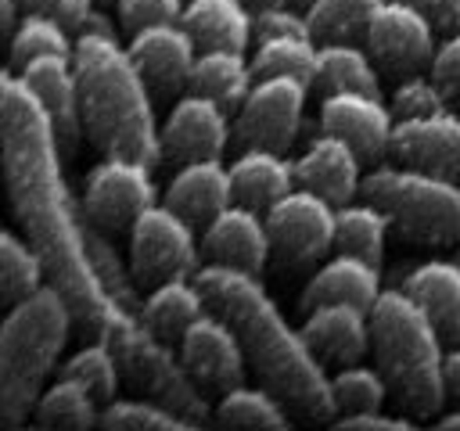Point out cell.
I'll return each mask as SVG.
<instances>
[{"mask_svg":"<svg viewBox=\"0 0 460 431\" xmlns=\"http://www.w3.org/2000/svg\"><path fill=\"white\" fill-rule=\"evenodd\" d=\"M0 144L4 180L22 233L40 248L47 280L65 291L75 323L97 334L115 302L86 244V212L83 205L75 208L65 183V151L58 144L54 122L36 90L14 68L0 79Z\"/></svg>","mask_w":460,"mask_h":431,"instance_id":"1","label":"cell"},{"mask_svg":"<svg viewBox=\"0 0 460 431\" xmlns=\"http://www.w3.org/2000/svg\"><path fill=\"white\" fill-rule=\"evenodd\" d=\"M194 280L201 284L208 309L223 312L234 323L248 352V366L266 388H273L295 413L309 420H331L338 413L323 359L313 352L305 330L291 327L284 309L262 287L259 273L223 262H201L194 269Z\"/></svg>","mask_w":460,"mask_h":431,"instance_id":"2","label":"cell"},{"mask_svg":"<svg viewBox=\"0 0 460 431\" xmlns=\"http://www.w3.org/2000/svg\"><path fill=\"white\" fill-rule=\"evenodd\" d=\"M72 61L79 72L83 122L90 140L104 154H129L158 165L162 126L155 122V93L129 47H122L115 32H79Z\"/></svg>","mask_w":460,"mask_h":431,"instance_id":"3","label":"cell"},{"mask_svg":"<svg viewBox=\"0 0 460 431\" xmlns=\"http://www.w3.org/2000/svg\"><path fill=\"white\" fill-rule=\"evenodd\" d=\"M446 338L424 305L399 284L370 305V348L392 399L410 417H435L446 395Z\"/></svg>","mask_w":460,"mask_h":431,"instance_id":"4","label":"cell"},{"mask_svg":"<svg viewBox=\"0 0 460 431\" xmlns=\"http://www.w3.org/2000/svg\"><path fill=\"white\" fill-rule=\"evenodd\" d=\"M72 323L75 312L50 280L7 305L0 323V420L7 427H18L36 409Z\"/></svg>","mask_w":460,"mask_h":431,"instance_id":"5","label":"cell"},{"mask_svg":"<svg viewBox=\"0 0 460 431\" xmlns=\"http://www.w3.org/2000/svg\"><path fill=\"white\" fill-rule=\"evenodd\" d=\"M97 338H104L115 348V356L122 363V377L133 388H140L144 395L172 406L176 413L190 417L194 424H201L208 417L205 391L194 381V374L187 370V363L180 356V345L172 348V341L158 338L137 309H126V305L115 302V309L108 312Z\"/></svg>","mask_w":460,"mask_h":431,"instance_id":"6","label":"cell"},{"mask_svg":"<svg viewBox=\"0 0 460 431\" xmlns=\"http://www.w3.org/2000/svg\"><path fill=\"white\" fill-rule=\"evenodd\" d=\"M359 198L374 201L388 223L417 244H460V183L420 165H377L363 176Z\"/></svg>","mask_w":460,"mask_h":431,"instance_id":"7","label":"cell"},{"mask_svg":"<svg viewBox=\"0 0 460 431\" xmlns=\"http://www.w3.org/2000/svg\"><path fill=\"white\" fill-rule=\"evenodd\" d=\"M129 266L144 287L169 277H194L201 266L198 226L169 201L147 205L129 226Z\"/></svg>","mask_w":460,"mask_h":431,"instance_id":"8","label":"cell"},{"mask_svg":"<svg viewBox=\"0 0 460 431\" xmlns=\"http://www.w3.org/2000/svg\"><path fill=\"white\" fill-rule=\"evenodd\" d=\"M158 201V187L151 176V162L129 158V154H104L86 176L83 187V212L90 223H97L104 233H122L133 226V219Z\"/></svg>","mask_w":460,"mask_h":431,"instance_id":"9","label":"cell"},{"mask_svg":"<svg viewBox=\"0 0 460 431\" xmlns=\"http://www.w3.org/2000/svg\"><path fill=\"white\" fill-rule=\"evenodd\" d=\"M273 259L280 266H309L334 248L338 205L309 187H291L266 212Z\"/></svg>","mask_w":460,"mask_h":431,"instance_id":"10","label":"cell"},{"mask_svg":"<svg viewBox=\"0 0 460 431\" xmlns=\"http://www.w3.org/2000/svg\"><path fill=\"white\" fill-rule=\"evenodd\" d=\"M309 86L291 75H259L241 108L234 111V144L237 147H273L288 151L298 136L305 115Z\"/></svg>","mask_w":460,"mask_h":431,"instance_id":"11","label":"cell"},{"mask_svg":"<svg viewBox=\"0 0 460 431\" xmlns=\"http://www.w3.org/2000/svg\"><path fill=\"white\" fill-rule=\"evenodd\" d=\"M367 50L392 75H413L431 65L438 43L428 14L410 0H385L367 29Z\"/></svg>","mask_w":460,"mask_h":431,"instance_id":"12","label":"cell"},{"mask_svg":"<svg viewBox=\"0 0 460 431\" xmlns=\"http://www.w3.org/2000/svg\"><path fill=\"white\" fill-rule=\"evenodd\" d=\"M230 140H234L230 111L219 101L194 90L176 97V104L162 122V158L176 165L198 158H223Z\"/></svg>","mask_w":460,"mask_h":431,"instance_id":"13","label":"cell"},{"mask_svg":"<svg viewBox=\"0 0 460 431\" xmlns=\"http://www.w3.org/2000/svg\"><path fill=\"white\" fill-rule=\"evenodd\" d=\"M180 356L205 391H226L234 384H244L248 352L234 323L216 309L187 327V334L180 338Z\"/></svg>","mask_w":460,"mask_h":431,"instance_id":"14","label":"cell"},{"mask_svg":"<svg viewBox=\"0 0 460 431\" xmlns=\"http://www.w3.org/2000/svg\"><path fill=\"white\" fill-rule=\"evenodd\" d=\"M129 54L144 72L155 97H172L190 86V72L198 61V40L183 22H155L129 32Z\"/></svg>","mask_w":460,"mask_h":431,"instance_id":"15","label":"cell"},{"mask_svg":"<svg viewBox=\"0 0 460 431\" xmlns=\"http://www.w3.org/2000/svg\"><path fill=\"white\" fill-rule=\"evenodd\" d=\"M320 129L345 136L359 151L363 162H377V158L392 154L395 111L381 101V93L338 90V93H323Z\"/></svg>","mask_w":460,"mask_h":431,"instance_id":"16","label":"cell"},{"mask_svg":"<svg viewBox=\"0 0 460 431\" xmlns=\"http://www.w3.org/2000/svg\"><path fill=\"white\" fill-rule=\"evenodd\" d=\"M22 79L36 90V97L43 101L50 122H54V133H58V144L65 151V158H72L79 151V140L86 133V122H83V97H79V72H75V61L65 57V54H43V57H32L25 68H18Z\"/></svg>","mask_w":460,"mask_h":431,"instance_id":"17","label":"cell"},{"mask_svg":"<svg viewBox=\"0 0 460 431\" xmlns=\"http://www.w3.org/2000/svg\"><path fill=\"white\" fill-rule=\"evenodd\" d=\"M201 255L208 262L262 273V266L273 259L266 216L241 201L226 205L208 226H201Z\"/></svg>","mask_w":460,"mask_h":431,"instance_id":"18","label":"cell"},{"mask_svg":"<svg viewBox=\"0 0 460 431\" xmlns=\"http://www.w3.org/2000/svg\"><path fill=\"white\" fill-rule=\"evenodd\" d=\"M392 158L460 183V111L449 108L438 115L395 119Z\"/></svg>","mask_w":460,"mask_h":431,"instance_id":"19","label":"cell"},{"mask_svg":"<svg viewBox=\"0 0 460 431\" xmlns=\"http://www.w3.org/2000/svg\"><path fill=\"white\" fill-rule=\"evenodd\" d=\"M359 165H363V158L345 136L320 129L295 158V180H298V187H309V190L323 194L327 201L345 205L359 194V183H363Z\"/></svg>","mask_w":460,"mask_h":431,"instance_id":"20","label":"cell"},{"mask_svg":"<svg viewBox=\"0 0 460 431\" xmlns=\"http://www.w3.org/2000/svg\"><path fill=\"white\" fill-rule=\"evenodd\" d=\"M302 330L323 363H356L370 348V309L349 302H323L305 309Z\"/></svg>","mask_w":460,"mask_h":431,"instance_id":"21","label":"cell"},{"mask_svg":"<svg viewBox=\"0 0 460 431\" xmlns=\"http://www.w3.org/2000/svg\"><path fill=\"white\" fill-rule=\"evenodd\" d=\"M180 216H187L194 226H208L226 205H234V183H230V165L219 158H198L183 162L162 194Z\"/></svg>","mask_w":460,"mask_h":431,"instance_id":"22","label":"cell"},{"mask_svg":"<svg viewBox=\"0 0 460 431\" xmlns=\"http://www.w3.org/2000/svg\"><path fill=\"white\" fill-rule=\"evenodd\" d=\"M381 269L370 259L349 255V251H334L305 284L302 291V305H323V302H349V305H363L370 309L381 295Z\"/></svg>","mask_w":460,"mask_h":431,"instance_id":"23","label":"cell"},{"mask_svg":"<svg viewBox=\"0 0 460 431\" xmlns=\"http://www.w3.org/2000/svg\"><path fill=\"white\" fill-rule=\"evenodd\" d=\"M230 183H234V201L252 205L259 212H266L277 198L298 187L295 162L288 158V151H273V147H241V154L230 162Z\"/></svg>","mask_w":460,"mask_h":431,"instance_id":"24","label":"cell"},{"mask_svg":"<svg viewBox=\"0 0 460 431\" xmlns=\"http://www.w3.org/2000/svg\"><path fill=\"white\" fill-rule=\"evenodd\" d=\"M402 287L424 305V312L442 330L446 345H460V259H428L417 262Z\"/></svg>","mask_w":460,"mask_h":431,"instance_id":"25","label":"cell"},{"mask_svg":"<svg viewBox=\"0 0 460 431\" xmlns=\"http://www.w3.org/2000/svg\"><path fill=\"white\" fill-rule=\"evenodd\" d=\"M205 312H208V298L194 277H169L162 284H151V291L144 295V309H140L144 323L172 345H180L187 327L201 320Z\"/></svg>","mask_w":460,"mask_h":431,"instance_id":"26","label":"cell"},{"mask_svg":"<svg viewBox=\"0 0 460 431\" xmlns=\"http://www.w3.org/2000/svg\"><path fill=\"white\" fill-rule=\"evenodd\" d=\"M255 79L259 75L252 68V57H244V50H234V47H201L187 90L219 101L234 115L241 108V101L248 97V90L255 86Z\"/></svg>","mask_w":460,"mask_h":431,"instance_id":"27","label":"cell"},{"mask_svg":"<svg viewBox=\"0 0 460 431\" xmlns=\"http://www.w3.org/2000/svg\"><path fill=\"white\" fill-rule=\"evenodd\" d=\"M180 22L190 29L198 47L248 50L255 40V11L244 0H187Z\"/></svg>","mask_w":460,"mask_h":431,"instance_id":"28","label":"cell"},{"mask_svg":"<svg viewBox=\"0 0 460 431\" xmlns=\"http://www.w3.org/2000/svg\"><path fill=\"white\" fill-rule=\"evenodd\" d=\"M212 413L223 427H241V431H284L291 424L288 420V402L266 384H234V388H226Z\"/></svg>","mask_w":460,"mask_h":431,"instance_id":"29","label":"cell"},{"mask_svg":"<svg viewBox=\"0 0 460 431\" xmlns=\"http://www.w3.org/2000/svg\"><path fill=\"white\" fill-rule=\"evenodd\" d=\"M377 61L367 47H356V40H334L320 43V65H316V90L338 93V90H363L381 93L377 83Z\"/></svg>","mask_w":460,"mask_h":431,"instance_id":"30","label":"cell"},{"mask_svg":"<svg viewBox=\"0 0 460 431\" xmlns=\"http://www.w3.org/2000/svg\"><path fill=\"white\" fill-rule=\"evenodd\" d=\"M97 395L68 377V374H58V381H50L32 409L36 424L40 427H61V431H86L93 424H101V409H97Z\"/></svg>","mask_w":460,"mask_h":431,"instance_id":"31","label":"cell"},{"mask_svg":"<svg viewBox=\"0 0 460 431\" xmlns=\"http://www.w3.org/2000/svg\"><path fill=\"white\" fill-rule=\"evenodd\" d=\"M385 233H388V216L367 201V198H352L345 205H338V219H334V251H349L359 259H370L381 266L385 255Z\"/></svg>","mask_w":460,"mask_h":431,"instance_id":"32","label":"cell"},{"mask_svg":"<svg viewBox=\"0 0 460 431\" xmlns=\"http://www.w3.org/2000/svg\"><path fill=\"white\" fill-rule=\"evenodd\" d=\"M316 65H320V43L313 36H270L259 40L252 50L255 75H291L313 86Z\"/></svg>","mask_w":460,"mask_h":431,"instance_id":"33","label":"cell"},{"mask_svg":"<svg viewBox=\"0 0 460 431\" xmlns=\"http://www.w3.org/2000/svg\"><path fill=\"white\" fill-rule=\"evenodd\" d=\"M40 284H47V262L40 248L14 230L0 233V298L14 305L18 298L32 295Z\"/></svg>","mask_w":460,"mask_h":431,"instance_id":"34","label":"cell"},{"mask_svg":"<svg viewBox=\"0 0 460 431\" xmlns=\"http://www.w3.org/2000/svg\"><path fill=\"white\" fill-rule=\"evenodd\" d=\"M43 54L72 57L75 54V40L68 36V25L61 18L43 14V11H25L22 22L11 32V68L18 72L32 57H43Z\"/></svg>","mask_w":460,"mask_h":431,"instance_id":"35","label":"cell"},{"mask_svg":"<svg viewBox=\"0 0 460 431\" xmlns=\"http://www.w3.org/2000/svg\"><path fill=\"white\" fill-rule=\"evenodd\" d=\"M385 0H313L305 7L309 29L316 43H334V40H359L367 36L377 7Z\"/></svg>","mask_w":460,"mask_h":431,"instance_id":"36","label":"cell"},{"mask_svg":"<svg viewBox=\"0 0 460 431\" xmlns=\"http://www.w3.org/2000/svg\"><path fill=\"white\" fill-rule=\"evenodd\" d=\"M101 427L111 431H187L198 427L190 417L176 413L158 399H111L101 409Z\"/></svg>","mask_w":460,"mask_h":431,"instance_id":"37","label":"cell"},{"mask_svg":"<svg viewBox=\"0 0 460 431\" xmlns=\"http://www.w3.org/2000/svg\"><path fill=\"white\" fill-rule=\"evenodd\" d=\"M331 391H334V406L338 413H367V409H381L385 399L392 395L381 366H367V363H341L331 374Z\"/></svg>","mask_w":460,"mask_h":431,"instance_id":"38","label":"cell"},{"mask_svg":"<svg viewBox=\"0 0 460 431\" xmlns=\"http://www.w3.org/2000/svg\"><path fill=\"white\" fill-rule=\"evenodd\" d=\"M61 374L83 381L101 402H111L115 391H119V381H122V363H119L115 348H111L104 338H97V341L83 345L79 352H72V356L65 359Z\"/></svg>","mask_w":460,"mask_h":431,"instance_id":"39","label":"cell"},{"mask_svg":"<svg viewBox=\"0 0 460 431\" xmlns=\"http://www.w3.org/2000/svg\"><path fill=\"white\" fill-rule=\"evenodd\" d=\"M449 97L442 93V86L431 79V75H406L395 93H392V111L395 119H420V115H438V111H449Z\"/></svg>","mask_w":460,"mask_h":431,"instance_id":"40","label":"cell"},{"mask_svg":"<svg viewBox=\"0 0 460 431\" xmlns=\"http://www.w3.org/2000/svg\"><path fill=\"white\" fill-rule=\"evenodd\" d=\"M187 0H119V22L122 29L137 32L155 22H180Z\"/></svg>","mask_w":460,"mask_h":431,"instance_id":"41","label":"cell"},{"mask_svg":"<svg viewBox=\"0 0 460 431\" xmlns=\"http://www.w3.org/2000/svg\"><path fill=\"white\" fill-rule=\"evenodd\" d=\"M270 36H313L305 11H295L291 4L255 11V43L270 40Z\"/></svg>","mask_w":460,"mask_h":431,"instance_id":"42","label":"cell"},{"mask_svg":"<svg viewBox=\"0 0 460 431\" xmlns=\"http://www.w3.org/2000/svg\"><path fill=\"white\" fill-rule=\"evenodd\" d=\"M428 68H431L428 75L442 86V93L449 97V104L460 108V32H453V36H446L438 43V50H435V57H431Z\"/></svg>","mask_w":460,"mask_h":431,"instance_id":"43","label":"cell"},{"mask_svg":"<svg viewBox=\"0 0 460 431\" xmlns=\"http://www.w3.org/2000/svg\"><path fill=\"white\" fill-rule=\"evenodd\" d=\"M338 427L341 431H413V420L392 417L381 409H367V413H341Z\"/></svg>","mask_w":460,"mask_h":431,"instance_id":"44","label":"cell"},{"mask_svg":"<svg viewBox=\"0 0 460 431\" xmlns=\"http://www.w3.org/2000/svg\"><path fill=\"white\" fill-rule=\"evenodd\" d=\"M25 4V11H43V14H54V18H61L68 29H83V22L90 18V11H93V0H22Z\"/></svg>","mask_w":460,"mask_h":431,"instance_id":"45","label":"cell"},{"mask_svg":"<svg viewBox=\"0 0 460 431\" xmlns=\"http://www.w3.org/2000/svg\"><path fill=\"white\" fill-rule=\"evenodd\" d=\"M410 4H417L428 14L435 32H442V36L460 32V0H410Z\"/></svg>","mask_w":460,"mask_h":431,"instance_id":"46","label":"cell"},{"mask_svg":"<svg viewBox=\"0 0 460 431\" xmlns=\"http://www.w3.org/2000/svg\"><path fill=\"white\" fill-rule=\"evenodd\" d=\"M446 395L460 402V345L446 348Z\"/></svg>","mask_w":460,"mask_h":431,"instance_id":"47","label":"cell"},{"mask_svg":"<svg viewBox=\"0 0 460 431\" xmlns=\"http://www.w3.org/2000/svg\"><path fill=\"white\" fill-rule=\"evenodd\" d=\"M18 7H25V4L22 0H0V25H4V32H14V25L22 22Z\"/></svg>","mask_w":460,"mask_h":431,"instance_id":"48","label":"cell"},{"mask_svg":"<svg viewBox=\"0 0 460 431\" xmlns=\"http://www.w3.org/2000/svg\"><path fill=\"white\" fill-rule=\"evenodd\" d=\"M438 431H460V409H453V413H446V417L438 420Z\"/></svg>","mask_w":460,"mask_h":431,"instance_id":"49","label":"cell"},{"mask_svg":"<svg viewBox=\"0 0 460 431\" xmlns=\"http://www.w3.org/2000/svg\"><path fill=\"white\" fill-rule=\"evenodd\" d=\"M252 11H262V7H280V4H288V0H244Z\"/></svg>","mask_w":460,"mask_h":431,"instance_id":"50","label":"cell"},{"mask_svg":"<svg viewBox=\"0 0 460 431\" xmlns=\"http://www.w3.org/2000/svg\"><path fill=\"white\" fill-rule=\"evenodd\" d=\"M456 259H460V248H456Z\"/></svg>","mask_w":460,"mask_h":431,"instance_id":"51","label":"cell"}]
</instances>
